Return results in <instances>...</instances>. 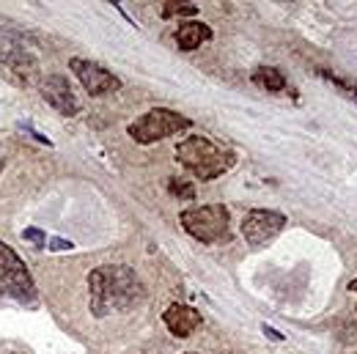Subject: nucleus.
Masks as SVG:
<instances>
[{"label": "nucleus", "instance_id": "obj_1", "mask_svg": "<svg viewBox=\"0 0 357 354\" xmlns=\"http://www.w3.org/2000/svg\"><path fill=\"white\" fill-rule=\"evenodd\" d=\"M146 300V286L137 272L124 264L99 266L89 275V305L96 318L127 313Z\"/></svg>", "mask_w": 357, "mask_h": 354}, {"label": "nucleus", "instance_id": "obj_2", "mask_svg": "<svg viewBox=\"0 0 357 354\" xmlns=\"http://www.w3.org/2000/svg\"><path fill=\"white\" fill-rule=\"evenodd\" d=\"M176 160L201 181H212V178L223 176L231 168V157L223 148H218L209 137H187L176 146Z\"/></svg>", "mask_w": 357, "mask_h": 354}, {"label": "nucleus", "instance_id": "obj_3", "mask_svg": "<svg viewBox=\"0 0 357 354\" xmlns=\"http://www.w3.org/2000/svg\"><path fill=\"white\" fill-rule=\"evenodd\" d=\"M14 302V305H36V286L28 272L25 261L6 245L0 242V305Z\"/></svg>", "mask_w": 357, "mask_h": 354}, {"label": "nucleus", "instance_id": "obj_4", "mask_svg": "<svg viewBox=\"0 0 357 354\" xmlns=\"http://www.w3.org/2000/svg\"><path fill=\"white\" fill-rule=\"evenodd\" d=\"M0 63L25 80L36 77V72H39L36 45L22 31H17L6 22H0Z\"/></svg>", "mask_w": 357, "mask_h": 354}, {"label": "nucleus", "instance_id": "obj_5", "mask_svg": "<svg viewBox=\"0 0 357 354\" xmlns=\"http://www.w3.org/2000/svg\"><path fill=\"white\" fill-rule=\"evenodd\" d=\"M181 228L204 242V245H215L228 236V209L223 203H209V206H190L178 215Z\"/></svg>", "mask_w": 357, "mask_h": 354}, {"label": "nucleus", "instance_id": "obj_6", "mask_svg": "<svg viewBox=\"0 0 357 354\" xmlns=\"http://www.w3.org/2000/svg\"><path fill=\"white\" fill-rule=\"evenodd\" d=\"M190 118L181 116V113H174L168 107H154L149 113H143L140 118H135L132 124L127 127L130 137H135V143H157L162 137H171V134H178L181 130H190Z\"/></svg>", "mask_w": 357, "mask_h": 354}, {"label": "nucleus", "instance_id": "obj_7", "mask_svg": "<svg viewBox=\"0 0 357 354\" xmlns=\"http://www.w3.org/2000/svg\"><path fill=\"white\" fill-rule=\"evenodd\" d=\"M286 228V217L272 209H253L242 217V236L250 247H261L272 242Z\"/></svg>", "mask_w": 357, "mask_h": 354}, {"label": "nucleus", "instance_id": "obj_8", "mask_svg": "<svg viewBox=\"0 0 357 354\" xmlns=\"http://www.w3.org/2000/svg\"><path fill=\"white\" fill-rule=\"evenodd\" d=\"M69 69L77 75V80L83 83V88L89 91L91 96H105V93H113V91L121 88V80L107 72L105 66L86 61V58H72L69 61Z\"/></svg>", "mask_w": 357, "mask_h": 354}, {"label": "nucleus", "instance_id": "obj_9", "mask_svg": "<svg viewBox=\"0 0 357 354\" xmlns=\"http://www.w3.org/2000/svg\"><path fill=\"white\" fill-rule=\"evenodd\" d=\"M42 96H45L47 105L55 107L61 116H77L80 113V99L75 96L69 80L61 77V75H50L42 80Z\"/></svg>", "mask_w": 357, "mask_h": 354}, {"label": "nucleus", "instance_id": "obj_10", "mask_svg": "<svg viewBox=\"0 0 357 354\" xmlns=\"http://www.w3.org/2000/svg\"><path fill=\"white\" fill-rule=\"evenodd\" d=\"M162 321L176 338H187L201 327V313L190 305H171L162 313Z\"/></svg>", "mask_w": 357, "mask_h": 354}, {"label": "nucleus", "instance_id": "obj_11", "mask_svg": "<svg viewBox=\"0 0 357 354\" xmlns=\"http://www.w3.org/2000/svg\"><path fill=\"white\" fill-rule=\"evenodd\" d=\"M209 39H212V28L204 25V22H184V25H178L176 31V45L184 52L198 49V47L204 45V42H209Z\"/></svg>", "mask_w": 357, "mask_h": 354}, {"label": "nucleus", "instance_id": "obj_12", "mask_svg": "<svg viewBox=\"0 0 357 354\" xmlns=\"http://www.w3.org/2000/svg\"><path fill=\"white\" fill-rule=\"evenodd\" d=\"M253 83L261 86V88H267V91L286 88V77H283L275 66H261V69H256V72H253Z\"/></svg>", "mask_w": 357, "mask_h": 354}, {"label": "nucleus", "instance_id": "obj_13", "mask_svg": "<svg viewBox=\"0 0 357 354\" xmlns=\"http://www.w3.org/2000/svg\"><path fill=\"white\" fill-rule=\"evenodd\" d=\"M174 14H198V6L192 3H162V17H174Z\"/></svg>", "mask_w": 357, "mask_h": 354}, {"label": "nucleus", "instance_id": "obj_14", "mask_svg": "<svg viewBox=\"0 0 357 354\" xmlns=\"http://www.w3.org/2000/svg\"><path fill=\"white\" fill-rule=\"evenodd\" d=\"M22 239H25V242H31V245H33V247H39V250L47 247L45 231H39V228H25V231H22Z\"/></svg>", "mask_w": 357, "mask_h": 354}, {"label": "nucleus", "instance_id": "obj_15", "mask_svg": "<svg viewBox=\"0 0 357 354\" xmlns=\"http://www.w3.org/2000/svg\"><path fill=\"white\" fill-rule=\"evenodd\" d=\"M168 190L174 192V195H178V198H195V190L190 187V184H184V181H178V178H171V184H168Z\"/></svg>", "mask_w": 357, "mask_h": 354}, {"label": "nucleus", "instance_id": "obj_16", "mask_svg": "<svg viewBox=\"0 0 357 354\" xmlns=\"http://www.w3.org/2000/svg\"><path fill=\"white\" fill-rule=\"evenodd\" d=\"M75 245L72 242H66V239H50V247L47 250H52V253H63V250H72Z\"/></svg>", "mask_w": 357, "mask_h": 354}, {"label": "nucleus", "instance_id": "obj_17", "mask_svg": "<svg viewBox=\"0 0 357 354\" xmlns=\"http://www.w3.org/2000/svg\"><path fill=\"white\" fill-rule=\"evenodd\" d=\"M264 332H267V335L272 338V341H283V335H280L278 330H272V327H267V324H264Z\"/></svg>", "mask_w": 357, "mask_h": 354}, {"label": "nucleus", "instance_id": "obj_18", "mask_svg": "<svg viewBox=\"0 0 357 354\" xmlns=\"http://www.w3.org/2000/svg\"><path fill=\"white\" fill-rule=\"evenodd\" d=\"M349 291H355V294H357V277L352 280V283H349Z\"/></svg>", "mask_w": 357, "mask_h": 354}]
</instances>
